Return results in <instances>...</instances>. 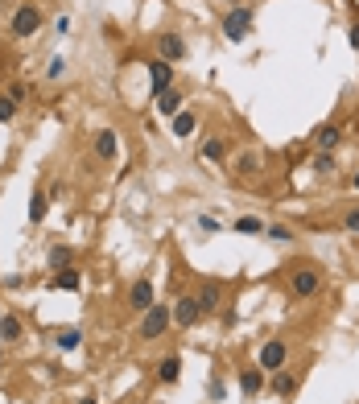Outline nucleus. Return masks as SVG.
I'll use <instances>...</instances> for the list:
<instances>
[{
    "mask_svg": "<svg viewBox=\"0 0 359 404\" xmlns=\"http://www.w3.org/2000/svg\"><path fill=\"white\" fill-rule=\"evenodd\" d=\"M248 29H252V8H248V4H236V8L223 13V37H227V42H244Z\"/></svg>",
    "mask_w": 359,
    "mask_h": 404,
    "instance_id": "7ed1b4c3",
    "label": "nucleus"
},
{
    "mask_svg": "<svg viewBox=\"0 0 359 404\" xmlns=\"http://www.w3.org/2000/svg\"><path fill=\"white\" fill-rule=\"evenodd\" d=\"M351 186H355V190H359V169H355V173H351Z\"/></svg>",
    "mask_w": 359,
    "mask_h": 404,
    "instance_id": "c9c22d12",
    "label": "nucleus"
},
{
    "mask_svg": "<svg viewBox=\"0 0 359 404\" xmlns=\"http://www.w3.org/2000/svg\"><path fill=\"white\" fill-rule=\"evenodd\" d=\"M67 29H71V17H58V21H54V33H58V37H62Z\"/></svg>",
    "mask_w": 359,
    "mask_h": 404,
    "instance_id": "f704fd0d",
    "label": "nucleus"
},
{
    "mask_svg": "<svg viewBox=\"0 0 359 404\" xmlns=\"http://www.w3.org/2000/svg\"><path fill=\"white\" fill-rule=\"evenodd\" d=\"M182 103H186V96H182L178 87H169V91H161V96L153 99V108H157V112H161V116H166V120H173V116H178V112H186Z\"/></svg>",
    "mask_w": 359,
    "mask_h": 404,
    "instance_id": "f8f14e48",
    "label": "nucleus"
},
{
    "mask_svg": "<svg viewBox=\"0 0 359 404\" xmlns=\"http://www.w3.org/2000/svg\"><path fill=\"white\" fill-rule=\"evenodd\" d=\"M62 74H67V58H62V54H54V58H50V67H46V79H62Z\"/></svg>",
    "mask_w": 359,
    "mask_h": 404,
    "instance_id": "cd10ccee",
    "label": "nucleus"
},
{
    "mask_svg": "<svg viewBox=\"0 0 359 404\" xmlns=\"http://www.w3.org/2000/svg\"><path fill=\"white\" fill-rule=\"evenodd\" d=\"M347 46L359 54V21H351V29H347Z\"/></svg>",
    "mask_w": 359,
    "mask_h": 404,
    "instance_id": "473e14b6",
    "label": "nucleus"
},
{
    "mask_svg": "<svg viewBox=\"0 0 359 404\" xmlns=\"http://www.w3.org/2000/svg\"><path fill=\"white\" fill-rule=\"evenodd\" d=\"M128 306L137 309V313H144L149 306H157V289H153L149 277H137V281L128 285Z\"/></svg>",
    "mask_w": 359,
    "mask_h": 404,
    "instance_id": "0eeeda50",
    "label": "nucleus"
},
{
    "mask_svg": "<svg viewBox=\"0 0 359 404\" xmlns=\"http://www.w3.org/2000/svg\"><path fill=\"white\" fill-rule=\"evenodd\" d=\"M318 289H322V272H318V268H293V277H289V293H293V297L306 301Z\"/></svg>",
    "mask_w": 359,
    "mask_h": 404,
    "instance_id": "39448f33",
    "label": "nucleus"
},
{
    "mask_svg": "<svg viewBox=\"0 0 359 404\" xmlns=\"http://www.w3.org/2000/svg\"><path fill=\"white\" fill-rule=\"evenodd\" d=\"M79 285H83V277H79L74 268H58V272H50V289H67V293H74Z\"/></svg>",
    "mask_w": 359,
    "mask_h": 404,
    "instance_id": "2eb2a0df",
    "label": "nucleus"
},
{
    "mask_svg": "<svg viewBox=\"0 0 359 404\" xmlns=\"http://www.w3.org/2000/svg\"><path fill=\"white\" fill-rule=\"evenodd\" d=\"M268 388H273V392H277V396H289V392H293V388H297V376H293V371H285V367H281V371H273V380H268Z\"/></svg>",
    "mask_w": 359,
    "mask_h": 404,
    "instance_id": "4be33fe9",
    "label": "nucleus"
},
{
    "mask_svg": "<svg viewBox=\"0 0 359 404\" xmlns=\"http://www.w3.org/2000/svg\"><path fill=\"white\" fill-rule=\"evenodd\" d=\"M239 392H244V400H256L264 392V371L261 367H239Z\"/></svg>",
    "mask_w": 359,
    "mask_h": 404,
    "instance_id": "9d476101",
    "label": "nucleus"
},
{
    "mask_svg": "<svg viewBox=\"0 0 359 404\" xmlns=\"http://www.w3.org/2000/svg\"><path fill=\"white\" fill-rule=\"evenodd\" d=\"M8 99H13V103L21 108L25 99H29V87H25V83H13V87H8Z\"/></svg>",
    "mask_w": 359,
    "mask_h": 404,
    "instance_id": "7c9ffc66",
    "label": "nucleus"
},
{
    "mask_svg": "<svg viewBox=\"0 0 359 404\" xmlns=\"http://www.w3.org/2000/svg\"><path fill=\"white\" fill-rule=\"evenodd\" d=\"M79 342H83V330H79V326H67V330L54 334V347H58V351H74Z\"/></svg>",
    "mask_w": 359,
    "mask_h": 404,
    "instance_id": "b1692460",
    "label": "nucleus"
},
{
    "mask_svg": "<svg viewBox=\"0 0 359 404\" xmlns=\"http://www.w3.org/2000/svg\"><path fill=\"white\" fill-rule=\"evenodd\" d=\"M46 264L54 268V272H58V268H71V264H74V252L67 248V243H54V248L46 252Z\"/></svg>",
    "mask_w": 359,
    "mask_h": 404,
    "instance_id": "a211bd4d",
    "label": "nucleus"
},
{
    "mask_svg": "<svg viewBox=\"0 0 359 404\" xmlns=\"http://www.w3.org/2000/svg\"><path fill=\"white\" fill-rule=\"evenodd\" d=\"M42 29V4H17V13H13V21H8V33L13 37H33Z\"/></svg>",
    "mask_w": 359,
    "mask_h": 404,
    "instance_id": "f03ea898",
    "label": "nucleus"
},
{
    "mask_svg": "<svg viewBox=\"0 0 359 404\" xmlns=\"http://www.w3.org/2000/svg\"><path fill=\"white\" fill-rule=\"evenodd\" d=\"M232 231H236V236H264L268 227H264L256 214H239L236 223H232Z\"/></svg>",
    "mask_w": 359,
    "mask_h": 404,
    "instance_id": "aec40b11",
    "label": "nucleus"
},
{
    "mask_svg": "<svg viewBox=\"0 0 359 404\" xmlns=\"http://www.w3.org/2000/svg\"><path fill=\"white\" fill-rule=\"evenodd\" d=\"M157 380H161V383H178V380H182V359H178V355L161 359V363H157Z\"/></svg>",
    "mask_w": 359,
    "mask_h": 404,
    "instance_id": "dca6fc26",
    "label": "nucleus"
},
{
    "mask_svg": "<svg viewBox=\"0 0 359 404\" xmlns=\"http://www.w3.org/2000/svg\"><path fill=\"white\" fill-rule=\"evenodd\" d=\"M46 214H50V194L38 190L33 198H29V223L38 227V223H46Z\"/></svg>",
    "mask_w": 359,
    "mask_h": 404,
    "instance_id": "f3484780",
    "label": "nucleus"
},
{
    "mask_svg": "<svg viewBox=\"0 0 359 404\" xmlns=\"http://www.w3.org/2000/svg\"><path fill=\"white\" fill-rule=\"evenodd\" d=\"M194 128H198V116H194V112H178V116H173V137H178V141H186Z\"/></svg>",
    "mask_w": 359,
    "mask_h": 404,
    "instance_id": "5701e85b",
    "label": "nucleus"
},
{
    "mask_svg": "<svg viewBox=\"0 0 359 404\" xmlns=\"http://www.w3.org/2000/svg\"><path fill=\"white\" fill-rule=\"evenodd\" d=\"M289 363V342H281V338H268L261 347V355H256V367H261L264 376H273V371H281Z\"/></svg>",
    "mask_w": 359,
    "mask_h": 404,
    "instance_id": "20e7f679",
    "label": "nucleus"
},
{
    "mask_svg": "<svg viewBox=\"0 0 359 404\" xmlns=\"http://www.w3.org/2000/svg\"><path fill=\"white\" fill-rule=\"evenodd\" d=\"M207 396H211V400H227V383L215 376V380H211V388H207Z\"/></svg>",
    "mask_w": 359,
    "mask_h": 404,
    "instance_id": "c756f323",
    "label": "nucleus"
},
{
    "mask_svg": "<svg viewBox=\"0 0 359 404\" xmlns=\"http://www.w3.org/2000/svg\"><path fill=\"white\" fill-rule=\"evenodd\" d=\"M338 141H343V128H338V124H318V128H314V149H318V153H335Z\"/></svg>",
    "mask_w": 359,
    "mask_h": 404,
    "instance_id": "9b49d317",
    "label": "nucleus"
},
{
    "mask_svg": "<svg viewBox=\"0 0 359 404\" xmlns=\"http://www.w3.org/2000/svg\"><path fill=\"white\" fill-rule=\"evenodd\" d=\"M203 157L215 161V166H223V161H227V141H223V137H207V141H203Z\"/></svg>",
    "mask_w": 359,
    "mask_h": 404,
    "instance_id": "6ab92c4d",
    "label": "nucleus"
},
{
    "mask_svg": "<svg viewBox=\"0 0 359 404\" xmlns=\"http://www.w3.org/2000/svg\"><path fill=\"white\" fill-rule=\"evenodd\" d=\"M198 318H203V306H198V297H194V293H182V297L173 301V322H178L182 330H190Z\"/></svg>",
    "mask_w": 359,
    "mask_h": 404,
    "instance_id": "6e6552de",
    "label": "nucleus"
},
{
    "mask_svg": "<svg viewBox=\"0 0 359 404\" xmlns=\"http://www.w3.org/2000/svg\"><path fill=\"white\" fill-rule=\"evenodd\" d=\"M264 236L273 239V243H293V231H289L285 223H273V227H268V231H264Z\"/></svg>",
    "mask_w": 359,
    "mask_h": 404,
    "instance_id": "a878e982",
    "label": "nucleus"
},
{
    "mask_svg": "<svg viewBox=\"0 0 359 404\" xmlns=\"http://www.w3.org/2000/svg\"><path fill=\"white\" fill-rule=\"evenodd\" d=\"M8 120H17V103L8 96H0V124H8Z\"/></svg>",
    "mask_w": 359,
    "mask_h": 404,
    "instance_id": "c85d7f7f",
    "label": "nucleus"
},
{
    "mask_svg": "<svg viewBox=\"0 0 359 404\" xmlns=\"http://www.w3.org/2000/svg\"><path fill=\"white\" fill-rule=\"evenodd\" d=\"M256 169H264V157L256 153V149H248V153L236 157V173H256Z\"/></svg>",
    "mask_w": 359,
    "mask_h": 404,
    "instance_id": "393cba45",
    "label": "nucleus"
},
{
    "mask_svg": "<svg viewBox=\"0 0 359 404\" xmlns=\"http://www.w3.org/2000/svg\"><path fill=\"white\" fill-rule=\"evenodd\" d=\"M198 227H203V231H219V223L211 219V214H198Z\"/></svg>",
    "mask_w": 359,
    "mask_h": 404,
    "instance_id": "72a5a7b5",
    "label": "nucleus"
},
{
    "mask_svg": "<svg viewBox=\"0 0 359 404\" xmlns=\"http://www.w3.org/2000/svg\"><path fill=\"white\" fill-rule=\"evenodd\" d=\"M21 334H25V322L17 313H4V318H0V338H4V342H17Z\"/></svg>",
    "mask_w": 359,
    "mask_h": 404,
    "instance_id": "412c9836",
    "label": "nucleus"
},
{
    "mask_svg": "<svg viewBox=\"0 0 359 404\" xmlns=\"http://www.w3.org/2000/svg\"><path fill=\"white\" fill-rule=\"evenodd\" d=\"M314 169L318 173H335V153H314Z\"/></svg>",
    "mask_w": 359,
    "mask_h": 404,
    "instance_id": "bb28decb",
    "label": "nucleus"
},
{
    "mask_svg": "<svg viewBox=\"0 0 359 404\" xmlns=\"http://www.w3.org/2000/svg\"><path fill=\"white\" fill-rule=\"evenodd\" d=\"M120 153V137L112 132V128H103V132H96V157L99 161H116Z\"/></svg>",
    "mask_w": 359,
    "mask_h": 404,
    "instance_id": "4468645a",
    "label": "nucleus"
},
{
    "mask_svg": "<svg viewBox=\"0 0 359 404\" xmlns=\"http://www.w3.org/2000/svg\"><path fill=\"white\" fill-rule=\"evenodd\" d=\"M169 322H173V306H169V301L149 306L141 313V338H144V342H157V338L169 330Z\"/></svg>",
    "mask_w": 359,
    "mask_h": 404,
    "instance_id": "f257e3e1",
    "label": "nucleus"
},
{
    "mask_svg": "<svg viewBox=\"0 0 359 404\" xmlns=\"http://www.w3.org/2000/svg\"><path fill=\"white\" fill-rule=\"evenodd\" d=\"M74 404H96V400H91V396H87V400H74Z\"/></svg>",
    "mask_w": 359,
    "mask_h": 404,
    "instance_id": "e433bc0d",
    "label": "nucleus"
},
{
    "mask_svg": "<svg viewBox=\"0 0 359 404\" xmlns=\"http://www.w3.org/2000/svg\"><path fill=\"white\" fill-rule=\"evenodd\" d=\"M157 58H166V62H182V58H186V37H182V33H173V29H166V33L157 37Z\"/></svg>",
    "mask_w": 359,
    "mask_h": 404,
    "instance_id": "1a4fd4ad",
    "label": "nucleus"
},
{
    "mask_svg": "<svg viewBox=\"0 0 359 404\" xmlns=\"http://www.w3.org/2000/svg\"><path fill=\"white\" fill-rule=\"evenodd\" d=\"M194 297H198L203 313H215V309H219V301H223V285H219V281H203Z\"/></svg>",
    "mask_w": 359,
    "mask_h": 404,
    "instance_id": "ddd939ff",
    "label": "nucleus"
},
{
    "mask_svg": "<svg viewBox=\"0 0 359 404\" xmlns=\"http://www.w3.org/2000/svg\"><path fill=\"white\" fill-rule=\"evenodd\" d=\"M343 227H347L351 236H359V207H351V211L343 214Z\"/></svg>",
    "mask_w": 359,
    "mask_h": 404,
    "instance_id": "2f4dec72",
    "label": "nucleus"
},
{
    "mask_svg": "<svg viewBox=\"0 0 359 404\" xmlns=\"http://www.w3.org/2000/svg\"><path fill=\"white\" fill-rule=\"evenodd\" d=\"M144 71H149V96H153V99L173 87V62H166V58H153Z\"/></svg>",
    "mask_w": 359,
    "mask_h": 404,
    "instance_id": "423d86ee",
    "label": "nucleus"
}]
</instances>
